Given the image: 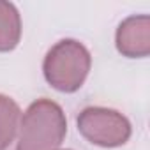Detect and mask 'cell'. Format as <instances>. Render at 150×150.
<instances>
[{
	"mask_svg": "<svg viewBox=\"0 0 150 150\" xmlns=\"http://www.w3.org/2000/svg\"><path fill=\"white\" fill-rule=\"evenodd\" d=\"M117 50L129 58H143L150 53V18L146 14L125 18L115 35Z\"/></svg>",
	"mask_w": 150,
	"mask_h": 150,
	"instance_id": "cell-4",
	"label": "cell"
},
{
	"mask_svg": "<svg viewBox=\"0 0 150 150\" xmlns=\"http://www.w3.org/2000/svg\"><path fill=\"white\" fill-rule=\"evenodd\" d=\"M92 65L90 51L74 39H62L44 57L42 72L46 81L58 92H76L85 83Z\"/></svg>",
	"mask_w": 150,
	"mask_h": 150,
	"instance_id": "cell-2",
	"label": "cell"
},
{
	"mask_svg": "<svg viewBox=\"0 0 150 150\" xmlns=\"http://www.w3.org/2000/svg\"><path fill=\"white\" fill-rule=\"evenodd\" d=\"M21 39V18L14 4L0 0V51H11Z\"/></svg>",
	"mask_w": 150,
	"mask_h": 150,
	"instance_id": "cell-5",
	"label": "cell"
},
{
	"mask_svg": "<svg viewBox=\"0 0 150 150\" xmlns=\"http://www.w3.org/2000/svg\"><path fill=\"white\" fill-rule=\"evenodd\" d=\"M20 106L7 96L0 94V150H6L20 131Z\"/></svg>",
	"mask_w": 150,
	"mask_h": 150,
	"instance_id": "cell-6",
	"label": "cell"
},
{
	"mask_svg": "<svg viewBox=\"0 0 150 150\" xmlns=\"http://www.w3.org/2000/svg\"><path fill=\"white\" fill-rule=\"evenodd\" d=\"M76 124L80 134L87 141L97 146L104 148L122 146L131 138L129 120L122 113L110 108H101V106L85 108L78 115Z\"/></svg>",
	"mask_w": 150,
	"mask_h": 150,
	"instance_id": "cell-3",
	"label": "cell"
},
{
	"mask_svg": "<svg viewBox=\"0 0 150 150\" xmlns=\"http://www.w3.org/2000/svg\"><path fill=\"white\" fill-rule=\"evenodd\" d=\"M67 134L62 108L50 99L34 101L21 117L16 150H57Z\"/></svg>",
	"mask_w": 150,
	"mask_h": 150,
	"instance_id": "cell-1",
	"label": "cell"
}]
</instances>
